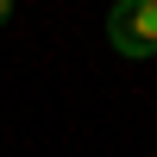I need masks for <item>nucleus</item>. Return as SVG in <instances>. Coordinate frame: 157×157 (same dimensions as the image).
I'll return each mask as SVG.
<instances>
[{"label":"nucleus","instance_id":"f257e3e1","mask_svg":"<svg viewBox=\"0 0 157 157\" xmlns=\"http://www.w3.org/2000/svg\"><path fill=\"white\" fill-rule=\"evenodd\" d=\"M107 44L120 50V57H132V63L157 57V0H113V13H107Z\"/></svg>","mask_w":157,"mask_h":157},{"label":"nucleus","instance_id":"f03ea898","mask_svg":"<svg viewBox=\"0 0 157 157\" xmlns=\"http://www.w3.org/2000/svg\"><path fill=\"white\" fill-rule=\"evenodd\" d=\"M6 19H13V0H0V25H6Z\"/></svg>","mask_w":157,"mask_h":157}]
</instances>
